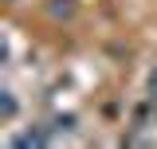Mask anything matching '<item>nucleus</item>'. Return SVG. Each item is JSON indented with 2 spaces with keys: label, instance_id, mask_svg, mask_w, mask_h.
I'll list each match as a JSON object with an SVG mask.
<instances>
[{
  "label": "nucleus",
  "instance_id": "nucleus-1",
  "mask_svg": "<svg viewBox=\"0 0 157 149\" xmlns=\"http://www.w3.org/2000/svg\"><path fill=\"white\" fill-rule=\"evenodd\" d=\"M149 90H153V98H157V74H153V82H149Z\"/></svg>",
  "mask_w": 157,
  "mask_h": 149
}]
</instances>
